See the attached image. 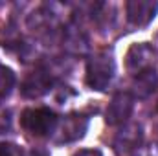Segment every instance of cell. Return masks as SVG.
<instances>
[{"label": "cell", "instance_id": "1", "mask_svg": "<svg viewBox=\"0 0 158 156\" xmlns=\"http://www.w3.org/2000/svg\"><path fill=\"white\" fill-rule=\"evenodd\" d=\"M116 64L110 51H98L86 63V84L92 90H105L114 77Z\"/></svg>", "mask_w": 158, "mask_h": 156}, {"label": "cell", "instance_id": "2", "mask_svg": "<svg viewBox=\"0 0 158 156\" xmlns=\"http://www.w3.org/2000/svg\"><path fill=\"white\" fill-rule=\"evenodd\" d=\"M59 123V117L50 109H26L20 116V125L33 136H50Z\"/></svg>", "mask_w": 158, "mask_h": 156}, {"label": "cell", "instance_id": "3", "mask_svg": "<svg viewBox=\"0 0 158 156\" xmlns=\"http://www.w3.org/2000/svg\"><path fill=\"white\" fill-rule=\"evenodd\" d=\"M153 61H155V50L153 46L140 42V44H132L127 51L125 57V66L132 76L142 74L147 68H153Z\"/></svg>", "mask_w": 158, "mask_h": 156}, {"label": "cell", "instance_id": "4", "mask_svg": "<svg viewBox=\"0 0 158 156\" xmlns=\"http://www.w3.org/2000/svg\"><path fill=\"white\" fill-rule=\"evenodd\" d=\"M132 109H134V97L132 94L129 92H118L109 107H107V112H105V121L109 125H119V123H125L131 114H132Z\"/></svg>", "mask_w": 158, "mask_h": 156}, {"label": "cell", "instance_id": "5", "mask_svg": "<svg viewBox=\"0 0 158 156\" xmlns=\"http://www.w3.org/2000/svg\"><path fill=\"white\" fill-rule=\"evenodd\" d=\"M142 138H143L142 127L138 123H129L118 132V136L114 140V151L118 153V156L132 154L140 147Z\"/></svg>", "mask_w": 158, "mask_h": 156}, {"label": "cell", "instance_id": "6", "mask_svg": "<svg viewBox=\"0 0 158 156\" xmlns=\"http://www.w3.org/2000/svg\"><path fill=\"white\" fill-rule=\"evenodd\" d=\"M127 9V18L132 26L136 28H143L147 26L158 11V2H151V0H131L125 6Z\"/></svg>", "mask_w": 158, "mask_h": 156}, {"label": "cell", "instance_id": "7", "mask_svg": "<svg viewBox=\"0 0 158 156\" xmlns=\"http://www.w3.org/2000/svg\"><path fill=\"white\" fill-rule=\"evenodd\" d=\"M52 83H53V79H52L50 70H46L44 66H39L26 77L24 84H22V94L26 97H40L46 92H50Z\"/></svg>", "mask_w": 158, "mask_h": 156}, {"label": "cell", "instance_id": "8", "mask_svg": "<svg viewBox=\"0 0 158 156\" xmlns=\"http://www.w3.org/2000/svg\"><path fill=\"white\" fill-rule=\"evenodd\" d=\"M88 119L79 114H72V116L64 117L63 125H61V138L59 142H76L79 138H83L85 130H86Z\"/></svg>", "mask_w": 158, "mask_h": 156}, {"label": "cell", "instance_id": "9", "mask_svg": "<svg viewBox=\"0 0 158 156\" xmlns=\"http://www.w3.org/2000/svg\"><path fill=\"white\" fill-rule=\"evenodd\" d=\"M158 84V76L155 68H147L143 70L142 74L134 76V83H132V92L138 99H145L149 97L155 90H156Z\"/></svg>", "mask_w": 158, "mask_h": 156}, {"label": "cell", "instance_id": "10", "mask_svg": "<svg viewBox=\"0 0 158 156\" xmlns=\"http://www.w3.org/2000/svg\"><path fill=\"white\" fill-rule=\"evenodd\" d=\"M13 84H15V74H13V70H9L6 66H0V103L9 96Z\"/></svg>", "mask_w": 158, "mask_h": 156}, {"label": "cell", "instance_id": "11", "mask_svg": "<svg viewBox=\"0 0 158 156\" xmlns=\"http://www.w3.org/2000/svg\"><path fill=\"white\" fill-rule=\"evenodd\" d=\"M66 46L72 48L76 53L83 51L86 48V39L83 37V33L77 28H68V31H66Z\"/></svg>", "mask_w": 158, "mask_h": 156}, {"label": "cell", "instance_id": "12", "mask_svg": "<svg viewBox=\"0 0 158 156\" xmlns=\"http://www.w3.org/2000/svg\"><path fill=\"white\" fill-rule=\"evenodd\" d=\"M0 156H22V149L15 143H0Z\"/></svg>", "mask_w": 158, "mask_h": 156}, {"label": "cell", "instance_id": "13", "mask_svg": "<svg viewBox=\"0 0 158 156\" xmlns=\"http://www.w3.org/2000/svg\"><path fill=\"white\" fill-rule=\"evenodd\" d=\"M11 129V112L6 109H0V134L7 132Z\"/></svg>", "mask_w": 158, "mask_h": 156}, {"label": "cell", "instance_id": "14", "mask_svg": "<svg viewBox=\"0 0 158 156\" xmlns=\"http://www.w3.org/2000/svg\"><path fill=\"white\" fill-rule=\"evenodd\" d=\"M74 156H103V154H101V151H98V149H83V151L76 153Z\"/></svg>", "mask_w": 158, "mask_h": 156}, {"label": "cell", "instance_id": "15", "mask_svg": "<svg viewBox=\"0 0 158 156\" xmlns=\"http://www.w3.org/2000/svg\"><path fill=\"white\" fill-rule=\"evenodd\" d=\"M31 156H50V153L44 151V149H33L31 151Z\"/></svg>", "mask_w": 158, "mask_h": 156}]
</instances>
